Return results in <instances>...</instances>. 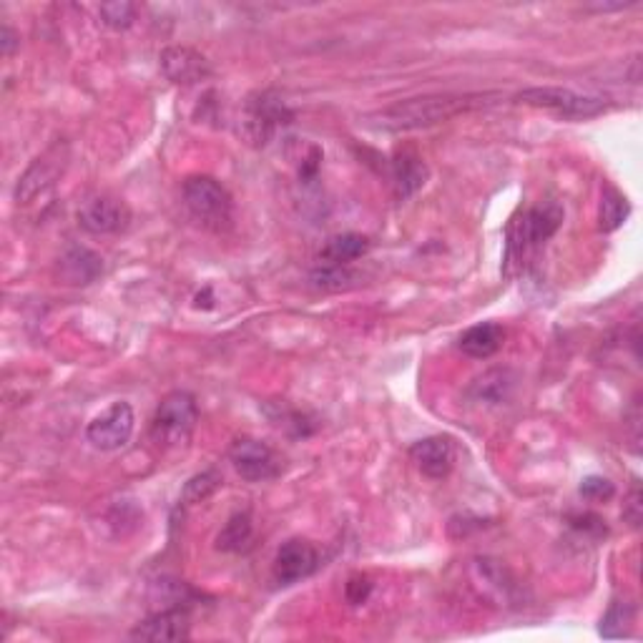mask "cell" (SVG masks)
Wrapping results in <instances>:
<instances>
[{
    "label": "cell",
    "mask_w": 643,
    "mask_h": 643,
    "mask_svg": "<svg viewBox=\"0 0 643 643\" xmlns=\"http://www.w3.org/2000/svg\"><path fill=\"white\" fill-rule=\"evenodd\" d=\"M488 93H433V96H417L407 101H397L387 109L370 116L372 126L385 131H415L427 126L443 124L460 114L480 109L488 103Z\"/></svg>",
    "instance_id": "obj_1"
},
{
    "label": "cell",
    "mask_w": 643,
    "mask_h": 643,
    "mask_svg": "<svg viewBox=\"0 0 643 643\" xmlns=\"http://www.w3.org/2000/svg\"><path fill=\"white\" fill-rule=\"evenodd\" d=\"M184 206L209 232H227L234 222V199L214 176H189L181 186Z\"/></svg>",
    "instance_id": "obj_2"
},
{
    "label": "cell",
    "mask_w": 643,
    "mask_h": 643,
    "mask_svg": "<svg viewBox=\"0 0 643 643\" xmlns=\"http://www.w3.org/2000/svg\"><path fill=\"white\" fill-rule=\"evenodd\" d=\"M199 422L196 397L186 390H174L159 402L151 417V440L164 450L184 448Z\"/></svg>",
    "instance_id": "obj_3"
},
{
    "label": "cell",
    "mask_w": 643,
    "mask_h": 643,
    "mask_svg": "<svg viewBox=\"0 0 643 643\" xmlns=\"http://www.w3.org/2000/svg\"><path fill=\"white\" fill-rule=\"evenodd\" d=\"M515 101L533 106V109L551 111V114L561 116V119H596V116L606 114L608 111V98L598 96V93H581L573 88L561 86H538V88H525L515 96Z\"/></svg>",
    "instance_id": "obj_4"
},
{
    "label": "cell",
    "mask_w": 643,
    "mask_h": 643,
    "mask_svg": "<svg viewBox=\"0 0 643 643\" xmlns=\"http://www.w3.org/2000/svg\"><path fill=\"white\" fill-rule=\"evenodd\" d=\"M294 114L274 91H257L247 98L242 114V134L249 144L267 146L279 129L292 124Z\"/></svg>",
    "instance_id": "obj_5"
},
{
    "label": "cell",
    "mask_w": 643,
    "mask_h": 643,
    "mask_svg": "<svg viewBox=\"0 0 643 643\" xmlns=\"http://www.w3.org/2000/svg\"><path fill=\"white\" fill-rule=\"evenodd\" d=\"M563 224V206L558 201H543V204L533 206L530 211H525L523 222L510 227V242H508V257L513 252L520 254L528 249H538L561 229Z\"/></svg>",
    "instance_id": "obj_6"
},
{
    "label": "cell",
    "mask_w": 643,
    "mask_h": 643,
    "mask_svg": "<svg viewBox=\"0 0 643 643\" xmlns=\"http://www.w3.org/2000/svg\"><path fill=\"white\" fill-rule=\"evenodd\" d=\"M134 427H136L134 407H131L129 402L119 400L88 422L86 440L96 450L114 453V450H121L129 445L131 435H134Z\"/></svg>",
    "instance_id": "obj_7"
},
{
    "label": "cell",
    "mask_w": 643,
    "mask_h": 643,
    "mask_svg": "<svg viewBox=\"0 0 643 643\" xmlns=\"http://www.w3.org/2000/svg\"><path fill=\"white\" fill-rule=\"evenodd\" d=\"M229 460H232L234 470L247 483H267V480L279 478V473H282L279 455L257 438L234 440L232 448H229Z\"/></svg>",
    "instance_id": "obj_8"
},
{
    "label": "cell",
    "mask_w": 643,
    "mask_h": 643,
    "mask_svg": "<svg viewBox=\"0 0 643 643\" xmlns=\"http://www.w3.org/2000/svg\"><path fill=\"white\" fill-rule=\"evenodd\" d=\"M78 227L88 234H119L129 227L131 211L121 199L109 194L91 196L76 214Z\"/></svg>",
    "instance_id": "obj_9"
},
{
    "label": "cell",
    "mask_w": 643,
    "mask_h": 643,
    "mask_svg": "<svg viewBox=\"0 0 643 643\" xmlns=\"http://www.w3.org/2000/svg\"><path fill=\"white\" fill-rule=\"evenodd\" d=\"M319 568V553L304 538H292V541L282 543V548L274 556L272 578L277 586H292L302 578H309Z\"/></svg>",
    "instance_id": "obj_10"
},
{
    "label": "cell",
    "mask_w": 643,
    "mask_h": 643,
    "mask_svg": "<svg viewBox=\"0 0 643 643\" xmlns=\"http://www.w3.org/2000/svg\"><path fill=\"white\" fill-rule=\"evenodd\" d=\"M191 616L184 606H171L159 613H151L131 631V641L149 643H179L189 641Z\"/></svg>",
    "instance_id": "obj_11"
},
{
    "label": "cell",
    "mask_w": 643,
    "mask_h": 643,
    "mask_svg": "<svg viewBox=\"0 0 643 643\" xmlns=\"http://www.w3.org/2000/svg\"><path fill=\"white\" fill-rule=\"evenodd\" d=\"M159 68L166 81L176 83V86H194V83L214 76V68L206 61V56H201L199 51L189 46L164 48L159 56Z\"/></svg>",
    "instance_id": "obj_12"
},
{
    "label": "cell",
    "mask_w": 643,
    "mask_h": 643,
    "mask_svg": "<svg viewBox=\"0 0 643 643\" xmlns=\"http://www.w3.org/2000/svg\"><path fill=\"white\" fill-rule=\"evenodd\" d=\"M410 458L422 475L443 480L448 478L455 465V445L445 435H430V438H422L412 445Z\"/></svg>",
    "instance_id": "obj_13"
},
{
    "label": "cell",
    "mask_w": 643,
    "mask_h": 643,
    "mask_svg": "<svg viewBox=\"0 0 643 643\" xmlns=\"http://www.w3.org/2000/svg\"><path fill=\"white\" fill-rule=\"evenodd\" d=\"M390 176H392V189H395L397 199L407 201L410 196H415L417 191L425 186L427 166L415 149L402 146V149H397L395 154H392Z\"/></svg>",
    "instance_id": "obj_14"
},
{
    "label": "cell",
    "mask_w": 643,
    "mask_h": 643,
    "mask_svg": "<svg viewBox=\"0 0 643 643\" xmlns=\"http://www.w3.org/2000/svg\"><path fill=\"white\" fill-rule=\"evenodd\" d=\"M103 272V259L98 257L96 252L86 247H68L66 252L58 259V277H61L63 284H71V287H83V284H91L101 277Z\"/></svg>",
    "instance_id": "obj_15"
},
{
    "label": "cell",
    "mask_w": 643,
    "mask_h": 643,
    "mask_svg": "<svg viewBox=\"0 0 643 643\" xmlns=\"http://www.w3.org/2000/svg\"><path fill=\"white\" fill-rule=\"evenodd\" d=\"M503 340L505 330L498 322H483V325L465 330L460 335L458 347L463 350V355L473 357V360H488V357H493L503 347Z\"/></svg>",
    "instance_id": "obj_16"
},
{
    "label": "cell",
    "mask_w": 643,
    "mask_h": 643,
    "mask_svg": "<svg viewBox=\"0 0 643 643\" xmlns=\"http://www.w3.org/2000/svg\"><path fill=\"white\" fill-rule=\"evenodd\" d=\"M367 249H370V239L362 237V234L347 232L337 234V237L327 239V244L319 252V259L322 264H340V267H350L355 259L365 257Z\"/></svg>",
    "instance_id": "obj_17"
},
{
    "label": "cell",
    "mask_w": 643,
    "mask_h": 643,
    "mask_svg": "<svg viewBox=\"0 0 643 643\" xmlns=\"http://www.w3.org/2000/svg\"><path fill=\"white\" fill-rule=\"evenodd\" d=\"M254 546V523L247 510L234 513L217 535V551L247 553Z\"/></svg>",
    "instance_id": "obj_18"
},
{
    "label": "cell",
    "mask_w": 643,
    "mask_h": 643,
    "mask_svg": "<svg viewBox=\"0 0 643 643\" xmlns=\"http://www.w3.org/2000/svg\"><path fill=\"white\" fill-rule=\"evenodd\" d=\"M513 385L515 375L510 370H490L470 385V395L478 402H493V405H498V402L508 400L510 392H513Z\"/></svg>",
    "instance_id": "obj_19"
},
{
    "label": "cell",
    "mask_w": 643,
    "mask_h": 643,
    "mask_svg": "<svg viewBox=\"0 0 643 643\" xmlns=\"http://www.w3.org/2000/svg\"><path fill=\"white\" fill-rule=\"evenodd\" d=\"M628 214H631V204H628L626 196H623L616 186H603L601 214H598V227H601V232H616V229L626 222Z\"/></svg>",
    "instance_id": "obj_20"
},
{
    "label": "cell",
    "mask_w": 643,
    "mask_h": 643,
    "mask_svg": "<svg viewBox=\"0 0 643 643\" xmlns=\"http://www.w3.org/2000/svg\"><path fill=\"white\" fill-rule=\"evenodd\" d=\"M56 174H58V166H51V161H46V159H38L36 164H33L31 169L23 174V179L18 181L16 199L23 201V204H26V201H31L38 191H43L46 186L53 184V176Z\"/></svg>",
    "instance_id": "obj_21"
},
{
    "label": "cell",
    "mask_w": 643,
    "mask_h": 643,
    "mask_svg": "<svg viewBox=\"0 0 643 643\" xmlns=\"http://www.w3.org/2000/svg\"><path fill=\"white\" fill-rule=\"evenodd\" d=\"M222 473L214 468L204 470V473H196L194 478H189V483L184 485V493H181V500H184V505H196V503H204L206 498H211V495L217 493L219 488H222Z\"/></svg>",
    "instance_id": "obj_22"
},
{
    "label": "cell",
    "mask_w": 643,
    "mask_h": 643,
    "mask_svg": "<svg viewBox=\"0 0 643 643\" xmlns=\"http://www.w3.org/2000/svg\"><path fill=\"white\" fill-rule=\"evenodd\" d=\"M312 284L325 292H340V289L355 287L357 274L350 272V267H340V264H322L312 272Z\"/></svg>",
    "instance_id": "obj_23"
},
{
    "label": "cell",
    "mask_w": 643,
    "mask_h": 643,
    "mask_svg": "<svg viewBox=\"0 0 643 643\" xmlns=\"http://www.w3.org/2000/svg\"><path fill=\"white\" fill-rule=\"evenodd\" d=\"M631 623H633L631 603L613 601L611 606H608L606 616H603L601 626H598V633H601L603 638H623V636H628V628H631Z\"/></svg>",
    "instance_id": "obj_24"
},
{
    "label": "cell",
    "mask_w": 643,
    "mask_h": 643,
    "mask_svg": "<svg viewBox=\"0 0 643 643\" xmlns=\"http://www.w3.org/2000/svg\"><path fill=\"white\" fill-rule=\"evenodd\" d=\"M136 13H139V6H134V3H126V0L103 3V6L98 8V16H101L103 26L111 28V31H126V28L134 26Z\"/></svg>",
    "instance_id": "obj_25"
},
{
    "label": "cell",
    "mask_w": 643,
    "mask_h": 643,
    "mask_svg": "<svg viewBox=\"0 0 643 643\" xmlns=\"http://www.w3.org/2000/svg\"><path fill=\"white\" fill-rule=\"evenodd\" d=\"M578 493L586 500H591V503H606V500H611L616 495V485L608 478H603V475H588L578 485Z\"/></svg>",
    "instance_id": "obj_26"
},
{
    "label": "cell",
    "mask_w": 643,
    "mask_h": 643,
    "mask_svg": "<svg viewBox=\"0 0 643 643\" xmlns=\"http://www.w3.org/2000/svg\"><path fill=\"white\" fill-rule=\"evenodd\" d=\"M272 422L284 427V430H289L292 435H297V438H307V435L314 433V425L309 422V417L304 415V412L282 410V405H279V415H272Z\"/></svg>",
    "instance_id": "obj_27"
},
{
    "label": "cell",
    "mask_w": 643,
    "mask_h": 643,
    "mask_svg": "<svg viewBox=\"0 0 643 643\" xmlns=\"http://www.w3.org/2000/svg\"><path fill=\"white\" fill-rule=\"evenodd\" d=\"M568 523H571L573 530L583 535H591V538H601V535L608 533L606 520L596 513H573L568 515Z\"/></svg>",
    "instance_id": "obj_28"
},
{
    "label": "cell",
    "mask_w": 643,
    "mask_h": 643,
    "mask_svg": "<svg viewBox=\"0 0 643 643\" xmlns=\"http://www.w3.org/2000/svg\"><path fill=\"white\" fill-rule=\"evenodd\" d=\"M372 593V581L367 576H362V573H355V576H350V581H347L345 586V596L347 601L352 603V606H362V603L370 598Z\"/></svg>",
    "instance_id": "obj_29"
},
{
    "label": "cell",
    "mask_w": 643,
    "mask_h": 643,
    "mask_svg": "<svg viewBox=\"0 0 643 643\" xmlns=\"http://www.w3.org/2000/svg\"><path fill=\"white\" fill-rule=\"evenodd\" d=\"M643 518V503H641V488L633 485L631 493H628L626 503H623V520H626L631 528H638Z\"/></svg>",
    "instance_id": "obj_30"
},
{
    "label": "cell",
    "mask_w": 643,
    "mask_h": 643,
    "mask_svg": "<svg viewBox=\"0 0 643 643\" xmlns=\"http://www.w3.org/2000/svg\"><path fill=\"white\" fill-rule=\"evenodd\" d=\"M319 166H322V149H319V146H312V149H309V156L302 161V166H299V179H302L304 184L314 181L319 174Z\"/></svg>",
    "instance_id": "obj_31"
},
{
    "label": "cell",
    "mask_w": 643,
    "mask_h": 643,
    "mask_svg": "<svg viewBox=\"0 0 643 643\" xmlns=\"http://www.w3.org/2000/svg\"><path fill=\"white\" fill-rule=\"evenodd\" d=\"M0 46H3V56H13V51H16L18 46V36L16 31H13L8 23H3V31H0Z\"/></svg>",
    "instance_id": "obj_32"
},
{
    "label": "cell",
    "mask_w": 643,
    "mask_h": 643,
    "mask_svg": "<svg viewBox=\"0 0 643 643\" xmlns=\"http://www.w3.org/2000/svg\"><path fill=\"white\" fill-rule=\"evenodd\" d=\"M636 3L633 0H628V3H588L586 11H593V13H616V11H626V8H633Z\"/></svg>",
    "instance_id": "obj_33"
}]
</instances>
